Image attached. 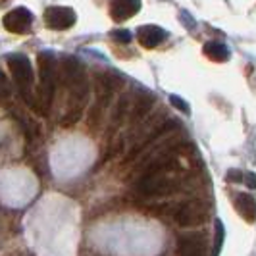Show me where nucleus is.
Returning <instances> with one entry per match:
<instances>
[{
	"mask_svg": "<svg viewBox=\"0 0 256 256\" xmlns=\"http://www.w3.org/2000/svg\"><path fill=\"white\" fill-rule=\"evenodd\" d=\"M60 79H62V83L70 90V110L60 120V124L64 128H70V126H74L77 120L81 118V112H83V108L87 104V98H89V79H87L83 64L77 58H74V56H66L64 60H62Z\"/></svg>",
	"mask_w": 256,
	"mask_h": 256,
	"instance_id": "obj_1",
	"label": "nucleus"
},
{
	"mask_svg": "<svg viewBox=\"0 0 256 256\" xmlns=\"http://www.w3.org/2000/svg\"><path fill=\"white\" fill-rule=\"evenodd\" d=\"M8 70L14 77V83L18 85V90L22 94V98L26 100L33 110L40 112L37 102V96L33 94V66L29 62V58L24 54H12L6 58Z\"/></svg>",
	"mask_w": 256,
	"mask_h": 256,
	"instance_id": "obj_2",
	"label": "nucleus"
},
{
	"mask_svg": "<svg viewBox=\"0 0 256 256\" xmlns=\"http://www.w3.org/2000/svg\"><path fill=\"white\" fill-rule=\"evenodd\" d=\"M38 72H40V87H38V102L44 106V114L48 112L52 104V96L56 90V60L52 52H40L38 54Z\"/></svg>",
	"mask_w": 256,
	"mask_h": 256,
	"instance_id": "obj_3",
	"label": "nucleus"
},
{
	"mask_svg": "<svg viewBox=\"0 0 256 256\" xmlns=\"http://www.w3.org/2000/svg\"><path fill=\"white\" fill-rule=\"evenodd\" d=\"M181 183L178 178L164 174H154V176H142L139 183L135 185V191L141 196H166L180 191Z\"/></svg>",
	"mask_w": 256,
	"mask_h": 256,
	"instance_id": "obj_4",
	"label": "nucleus"
},
{
	"mask_svg": "<svg viewBox=\"0 0 256 256\" xmlns=\"http://www.w3.org/2000/svg\"><path fill=\"white\" fill-rule=\"evenodd\" d=\"M122 83H114L112 81V76L110 74H96L94 77V92H96V100L90 108V116H89V124L90 126H96L100 120H102L104 112L108 108V104L112 102V94H114V89L120 87Z\"/></svg>",
	"mask_w": 256,
	"mask_h": 256,
	"instance_id": "obj_5",
	"label": "nucleus"
},
{
	"mask_svg": "<svg viewBox=\"0 0 256 256\" xmlns=\"http://www.w3.org/2000/svg\"><path fill=\"white\" fill-rule=\"evenodd\" d=\"M208 218V210L204 204L191 200V202H183V204L176 210V222L183 226V228H194L204 224Z\"/></svg>",
	"mask_w": 256,
	"mask_h": 256,
	"instance_id": "obj_6",
	"label": "nucleus"
},
{
	"mask_svg": "<svg viewBox=\"0 0 256 256\" xmlns=\"http://www.w3.org/2000/svg\"><path fill=\"white\" fill-rule=\"evenodd\" d=\"M178 254L180 256H208V241L200 231L185 233L178 239Z\"/></svg>",
	"mask_w": 256,
	"mask_h": 256,
	"instance_id": "obj_7",
	"label": "nucleus"
},
{
	"mask_svg": "<svg viewBox=\"0 0 256 256\" xmlns=\"http://www.w3.org/2000/svg\"><path fill=\"white\" fill-rule=\"evenodd\" d=\"M76 24V12L66 6H48L44 10V26L54 31H64Z\"/></svg>",
	"mask_w": 256,
	"mask_h": 256,
	"instance_id": "obj_8",
	"label": "nucleus"
},
{
	"mask_svg": "<svg viewBox=\"0 0 256 256\" xmlns=\"http://www.w3.org/2000/svg\"><path fill=\"white\" fill-rule=\"evenodd\" d=\"M33 26V14L26 10V8H16L12 12H8L4 16V27L10 33H27Z\"/></svg>",
	"mask_w": 256,
	"mask_h": 256,
	"instance_id": "obj_9",
	"label": "nucleus"
},
{
	"mask_svg": "<svg viewBox=\"0 0 256 256\" xmlns=\"http://www.w3.org/2000/svg\"><path fill=\"white\" fill-rule=\"evenodd\" d=\"M141 10V0H110V14L116 22H124Z\"/></svg>",
	"mask_w": 256,
	"mask_h": 256,
	"instance_id": "obj_10",
	"label": "nucleus"
},
{
	"mask_svg": "<svg viewBox=\"0 0 256 256\" xmlns=\"http://www.w3.org/2000/svg\"><path fill=\"white\" fill-rule=\"evenodd\" d=\"M137 38L144 48H156L166 38V33H164V29L156 26H142L137 31Z\"/></svg>",
	"mask_w": 256,
	"mask_h": 256,
	"instance_id": "obj_11",
	"label": "nucleus"
},
{
	"mask_svg": "<svg viewBox=\"0 0 256 256\" xmlns=\"http://www.w3.org/2000/svg\"><path fill=\"white\" fill-rule=\"evenodd\" d=\"M235 208L241 214V218L246 220V222H254L256 220V198L252 194L239 192L235 196Z\"/></svg>",
	"mask_w": 256,
	"mask_h": 256,
	"instance_id": "obj_12",
	"label": "nucleus"
},
{
	"mask_svg": "<svg viewBox=\"0 0 256 256\" xmlns=\"http://www.w3.org/2000/svg\"><path fill=\"white\" fill-rule=\"evenodd\" d=\"M154 102H156V96L148 94V92H144L141 98H137L135 108L131 110V122H133V124H137V122L144 120V118H146V114L152 110Z\"/></svg>",
	"mask_w": 256,
	"mask_h": 256,
	"instance_id": "obj_13",
	"label": "nucleus"
},
{
	"mask_svg": "<svg viewBox=\"0 0 256 256\" xmlns=\"http://www.w3.org/2000/svg\"><path fill=\"white\" fill-rule=\"evenodd\" d=\"M204 54L214 62H228L230 60V48L222 42H206Z\"/></svg>",
	"mask_w": 256,
	"mask_h": 256,
	"instance_id": "obj_14",
	"label": "nucleus"
},
{
	"mask_svg": "<svg viewBox=\"0 0 256 256\" xmlns=\"http://www.w3.org/2000/svg\"><path fill=\"white\" fill-rule=\"evenodd\" d=\"M224 239H226V230H224V224L222 222H216V244H214V250H212V256H218L222 246H224Z\"/></svg>",
	"mask_w": 256,
	"mask_h": 256,
	"instance_id": "obj_15",
	"label": "nucleus"
},
{
	"mask_svg": "<svg viewBox=\"0 0 256 256\" xmlns=\"http://www.w3.org/2000/svg\"><path fill=\"white\" fill-rule=\"evenodd\" d=\"M170 102L174 104L176 108H180L181 112H185V114H189V112H191L189 104H185V102H183V100L180 98V96H176V94H172V96H170Z\"/></svg>",
	"mask_w": 256,
	"mask_h": 256,
	"instance_id": "obj_16",
	"label": "nucleus"
},
{
	"mask_svg": "<svg viewBox=\"0 0 256 256\" xmlns=\"http://www.w3.org/2000/svg\"><path fill=\"white\" fill-rule=\"evenodd\" d=\"M112 37H114L118 42H129V40H131V33L124 29V31H114Z\"/></svg>",
	"mask_w": 256,
	"mask_h": 256,
	"instance_id": "obj_17",
	"label": "nucleus"
},
{
	"mask_svg": "<svg viewBox=\"0 0 256 256\" xmlns=\"http://www.w3.org/2000/svg\"><path fill=\"white\" fill-rule=\"evenodd\" d=\"M228 180L230 181H244V176L239 170H230L228 172Z\"/></svg>",
	"mask_w": 256,
	"mask_h": 256,
	"instance_id": "obj_18",
	"label": "nucleus"
},
{
	"mask_svg": "<svg viewBox=\"0 0 256 256\" xmlns=\"http://www.w3.org/2000/svg\"><path fill=\"white\" fill-rule=\"evenodd\" d=\"M244 183H246L250 189H256V174H246V176H244Z\"/></svg>",
	"mask_w": 256,
	"mask_h": 256,
	"instance_id": "obj_19",
	"label": "nucleus"
}]
</instances>
